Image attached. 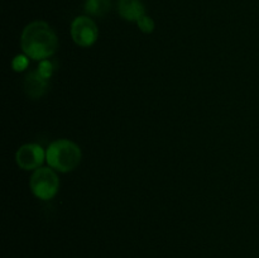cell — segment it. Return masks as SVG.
Here are the masks:
<instances>
[{
	"label": "cell",
	"instance_id": "1",
	"mask_svg": "<svg viewBox=\"0 0 259 258\" xmlns=\"http://www.w3.org/2000/svg\"><path fill=\"white\" fill-rule=\"evenodd\" d=\"M20 46L25 56L35 61H45L56 53L58 38L50 24L35 20L24 28L20 37Z\"/></svg>",
	"mask_w": 259,
	"mask_h": 258
},
{
	"label": "cell",
	"instance_id": "2",
	"mask_svg": "<svg viewBox=\"0 0 259 258\" xmlns=\"http://www.w3.org/2000/svg\"><path fill=\"white\" fill-rule=\"evenodd\" d=\"M82 153L75 142L70 139H57L48 146L46 159L51 168L62 174L75 171L81 163Z\"/></svg>",
	"mask_w": 259,
	"mask_h": 258
},
{
	"label": "cell",
	"instance_id": "3",
	"mask_svg": "<svg viewBox=\"0 0 259 258\" xmlns=\"http://www.w3.org/2000/svg\"><path fill=\"white\" fill-rule=\"evenodd\" d=\"M29 186L35 197L47 201L57 195L60 190V179L53 168L39 167L32 174Z\"/></svg>",
	"mask_w": 259,
	"mask_h": 258
},
{
	"label": "cell",
	"instance_id": "4",
	"mask_svg": "<svg viewBox=\"0 0 259 258\" xmlns=\"http://www.w3.org/2000/svg\"><path fill=\"white\" fill-rule=\"evenodd\" d=\"M71 37L80 47H91L99 38L98 25L88 15H80L71 24Z\"/></svg>",
	"mask_w": 259,
	"mask_h": 258
},
{
	"label": "cell",
	"instance_id": "5",
	"mask_svg": "<svg viewBox=\"0 0 259 258\" xmlns=\"http://www.w3.org/2000/svg\"><path fill=\"white\" fill-rule=\"evenodd\" d=\"M46 158V152L39 144H23L15 153V162L24 171H35L42 166Z\"/></svg>",
	"mask_w": 259,
	"mask_h": 258
},
{
	"label": "cell",
	"instance_id": "6",
	"mask_svg": "<svg viewBox=\"0 0 259 258\" xmlns=\"http://www.w3.org/2000/svg\"><path fill=\"white\" fill-rule=\"evenodd\" d=\"M48 88V77L39 70L32 71L24 80V91L30 99H39L46 94Z\"/></svg>",
	"mask_w": 259,
	"mask_h": 258
},
{
	"label": "cell",
	"instance_id": "7",
	"mask_svg": "<svg viewBox=\"0 0 259 258\" xmlns=\"http://www.w3.org/2000/svg\"><path fill=\"white\" fill-rule=\"evenodd\" d=\"M118 10L120 17L128 22H138L143 15H146L141 0H119Z\"/></svg>",
	"mask_w": 259,
	"mask_h": 258
},
{
	"label": "cell",
	"instance_id": "8",
	"mask_svg": "<svg viewBox=\"0 0 259 258\" xmlns=\"http://www.w3.org/2000/svg\"><path fill=\"white\" fill-rule=\"evenodd\" d=\"M110 0H86L85 12L91 17H104L110 10Z\"/></svg>",
	"mask_w": 259,
	"mask_h": 258
},
{
	"label": "cell",
	"instance_id": "9",
	"mask_svg": "<svg viewBox=\"0 0 259 258\" xmlns=\"http://www.w3.org/2000/svg\"><path fill=\"white\" fill-rule=\"evenodd\" d=\"M137 24H138L139 29H141L143 33H152L154 30L153 19L149 17H147V15H143V17H142L141 19L137 22Z\"/></svg>",
	"mask_w": 259,
	"mask_h": 258
},
{
	"label": "cell",
	"instance_id": "10",
	"mask_svg": "<svg viewBox=\"0 0 259 258\" xmlns=\"http://www.w3.org/2000/svg\"><path fill=\"white\" fill-rule=\"evenodd\" d=\"M28 58H29L28 56H17L14 58V61H13V68L15 71L25 70L28 67V63H29Z\"/></svg>",
	"mask_w": 259,
	"mask_h": 258
}]
</instances>
